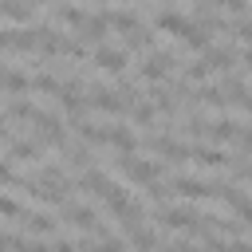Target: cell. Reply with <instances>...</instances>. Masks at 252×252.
Here are the masks:
<instances>
[{
    "label": "cell",
    "mask_w": 252,
    "mask_h": 252,
    "mask_svg": "<svg viewBox=\"0 0 252 252\" xmlns=\"http://www.w3.org/2000/svg\"><path fill=\"white\" fill-rule=\"evenodd\" d=\"M205 63H209V71H228V67H232V51H228V47H220V51L209 47V51H205Z\"/></svg>",
    "instance_id": "ffe728a7"
},
{
    "label": "cell",
    "mask_w": 252,
    "mask_h": 252,
    "mask_svg": "<svg viewBox=\"0 0 252 252\" xmlns=\"http://www.w3.org/2000/svg\"><path fill=\"white\" fill-rule=\"evenodd\" d=\"M236 142H240V146L252 154V130H236Z\"/></svg>",
    "instance_id": "e575fe53"
},
{
    "label": "cell",
    "mask_w": 252,
    "mask_h": 252,
    "mask_svg": "<svg viewBox=\"0 0 252 252\" xmlns=\"http://www.w3.org/2000/svg\"><path fill=\"white\" fill-rule=\"evenodd\" d=\"M32 8H35V0H0V16H8V20H28Z\"/></svg>",
    "instance_id": "e0dca14e"
},
{
    "label": "cell",
    "mask_w": 252,
    "mask_h": 252,
    "mask_svg": "<svg viewBox=\"0 0 252 252\" xmlns=\"http://www.w3.org/2000/svg\"><path fill=\"white\" fill-rule=\"evenodd\" d=\"M0 47H12V32H0Z\"/></svg>",
    "instance_id": "d590c367"
},
{
    "label": "cell",
    "mask_w": 252,
    "mask_h": 252,
    "mask_svg": "<svg viewBox=\"0 0 252 252\" xmlns=\"http://www.w3.org/2000/svg\"><path fill=\"white\" fill-rule=\"evenodd\" d=\"M130 110H134V122H154V114H158V102H154V98H150V102H134Z\"/></svg>",
    "instance_id": "4316f807"
},
{
    "label": "cell",
    "mask_w": 252,
    "mask_h": 252,
    "mask_svg": "<svg viewBox=\"0 0 252 252\" xmlns=\"http://www.w3.org/2000/svg\"><path fill=\"white\" fill-rule=\"evenodd\" d=\"M106 20H110V28H114V32H118V35H130V32H134V28H142V24H138V16H134V12H106Z\"/></svg>",
    "instance_id": "ac0fdd59"
},
{
    "label": "cell",
    "mask_w": 252,
    "mask_h": 252,
    "mask_svg": "<svg viewBox=\"0 0 252 252\" xmlns=\"http://www.w3.org/2000/svg\"><path fill=\"white\" fill-rule=\"evenodd\" d=\"M236 39L252 43V20H240V24H236Z\"/></svg>",
    "instance_id": "836d02e7"
},
{
    "label": "cell",
    "mask_w": 252,
    "mask_h": 252,
    "mask_svg": "<svg viewBox=\"0 0 252 252\" xmlns=\"http://www.w3.org/2000/svg\"><path fill=\"white\" fill-rule=\"evenodd\" d=\"M39 51H47V55H59V51H63V35H55L51 28H39Z\"/></svg>",
    "instance_id": "603a6c76"
},
{
    "label": "cell",
    "mask_w": 252,
    "mask_h": 252,
    "mask_svg": "<svg viewBox=\"0 0 252 252\" xmlns=\"http://www.w3.org/2000/svg\"><path fill=\"white\" fill-rule=\"evenodd\" d=\"M35 110H39V106L28 102V98H12V102H8V118H24V122H32Z\"/></svg>",
    "instance_id": "7402d4cb"
},
{
    "label": "cell",
    "mask_w": 252,
    "mask_h": 252,
    "mask_svg": "<svg viewBox=\"0 0 252 252\" xmlns=\"http://www.w3.org/2000/svg\"><path fill=\"white\" fill-rule=\"evenodd\" d=\"M158 28H161V32H173V35H181V28H185V16H177V12H161V16H158Z\"/></svg>",
    "instance_id": "cb8c5ba5"
},
{
    "label": "cell",
    "mask_w": 252,
    "mask_h": 252,
    "mask_svg": "<svg viewBox=\"0 0 252 252\" xmlns=\"http://www.w3.org/2000/svg\"><path fill=\"white\" fill-rule=\"evenodd\" d=\"M106 142H110L118 154H134V146H138L134 130H126V126H110V130H106Z\"/></svg>",
    "instance_id": "4fadbf2b"
},
{
    "label": "cell",
    "mask_w": 252,
    "mask_h": 252,
    "mask_svg": "<svg viewBox=\"0 0 252 252\" xmlns=\"http://www.w3.org/2000/svg\"><path fill=\"white\" fill-rule=\"evenodd\" d=\"M63 217H67L71 224H79V228H94V224H98L94 209H83V205H63Z\"/></svg>",
    "instance_id": "2e32d148"
},
{
    "label": "cell",
    "mask_w": 252,
    "mask_h": 252,
    "mask_svg": "<svg viewBox=\"0 0 252 252\" xmlns=\"http://www.w3.org/2000/svg\"><path fill=\"white\" fill-rule=\"evenodd\" d=\"M28 87H32V83H28L20 71H8V75H4V91H12V94H24Z\"/></svg>",
    "instance_id": "d4e9b609"
},
{
    "label": "cell",
    "mask_w": 252,
    "mask_h": 252,
    "mask_svg": "<svg viewBox=\"0 0 252 252\" xmlns=\"http://www.w3.org/2000/svg\"><path fill=\"white\" fill-rule=\"evenodd\" d=\"M126 63H130V59H126V47H94V67H98V71L118 75Z\"/></svg>",
    "instance_id": "8992f818"
},
{
    "label": "cell",
    "mask_w": 252,
    "mask_h": 252,
    "mask_svg": "<svg viewBox=\"0 0 252 252\" xmlns=\"http://www.w3.org/2000/svg\"><path fill=\"white\" fill-rule=\"evenodd\" d=\"M150 146H154V154H161L165 161H185V158L193 154V146H181V142H173V138H154Z\"/></svg>",
    "instance_id": "8fae6325"
},
{
    "label": "cell",
    "mask_w": 252,
    "mask_h": 252,
    "mask_svg": "<svg viewBox=\"0 0 252 252\" xmlns=\"http://www.w3.org/2000/svg\"><path fill=\"white\" fill-rule=\"evenodd\" d=\"M79 189H83V193H94V197H106V193L114 189V181H110L102 169H87V173L79 177Z\"/></svg>",
    "instance_id": "30bf717a"
},
{
    "label": "cell",
    "mask_w": 252,
    "mask_h": 252,
    "mask_svg": "<svg viewBox=\"0 0 252 252\" xmlns=\"http://www.w3.org/2000/svg\"><path fill=\"white\" fill-rule=\"evenodd\" d=\"M43 142H12L8 146V161H39Z\"/></svg>",
    "instance_id": "9a60e30c"
},
{
    "label": "cell",
    "mask_w": 252,
    "mask_h": 252,
    "mask_svg": "<svg viewBox=\"0 0 252 252\" xmlns=\"http://www.w3.org/2000/svg\"><path fill=\"white\" fill-rule=\"evenodd\" d=\"M0 217H24L20 201H16V197H0Z\"/></svg>",
    "instance_id": "f1b7e54d"
},
{
    "label": "cell",
    "mask_w": 252,
    "mask_h": 252,
    "mask_svg": "<svg viewBox=\"0 0 252 252\" xmlns=\"http://www.w3.org/2000/svg\"><path fill=\"white\" fill-rule=\"evenodd\" d=\"M197 94H201V102H209V106H224V98H228L224 87H201Z\"/></svg>",
    "instance_id": "484cf974"
},
{
    "label": "cell",
    "mask_w": 252,
    "mask_h": 252,
    "mask_svg": "<svg viewBox=\"0 0 252 252\" xmlns=\"http://www.w3.org/2000/svg\"><path fill=\"white\" fill-rule=\"evenodd\" d=\"M197 165H205V169H224L232 158L224 154V150H217V146H193V154H189Z\"/></svg>",
    "instance_id": "9c48e42d"
},
{
    "label": "cell",
    "mask_w": 252,
    "mask_h": 252,
    "mask_svg": "<svg viewBox=\"0 0 252 252\" xmlns=\"http://www.w3.org/2000/svg\"><path fill=\"white\" fill-rule=\"evenodd\" d=\"M224 205H228V209H236V213H240V220H248V224H252V201H248L236 185H224Z\"/></svg>",
    "instance_id": "5bb4252c"
},
{
    "label": "cell",
    "mask_w": 252,
    "mask_h": 252,
    "mask_svg": "<svg viewBox=\"0 0 252 252\" xmlns=\"http://www.w3.org/2000/svg\"><path fill=\"white\" fill-rule=\"evenodd\" d=\"M24 228H28V232H43V236H47V232L55 228V220H51L47 213H24Z\"/></svg>",
    "instance_id": "44dd1931"
},
{
    "label": "cell",
    "mask_w": 252,
    "mask_h": 252,
    "mask_svg": "<svg viewBox=\"0 0 252 252\" xmlns=\"http://www.w3.org/2000/svg\"><path fill=\"white\" fill-rule=\"evenodd\" d=\"M0 185H12V189H24V181L12 173V165L8 161H0Z\"/></svg>",
    "instance_id": "f546056e"
},
{
    "label": "cell",
    "mask_w": 252,
    "mask_h": 252,
    "mask_svg": "<svg viewBox=\"0 0 252 252\" xmlns=\"http://www.w3.org/2000/svg\"><path fill=\"white\" fill-rule=\"evenodd\" d=\"M32 87H35V91H47V94H59V87H63V83H59L55 75H35V79H32Z\"/></svg>",
    "instance_id": "83f0119b"
},
{
    "label": "cell",
    "mask_w": 252,
    "mask_h": 252,
    "mask_svg": "<svg viewBox=\"0 0 252 252\" xmlns=\"http://www.w3.org/2000/svg\"><path fill=\"white\" fill-rule=\"evenodd\" d=\"M134 244H142V248H150V244H158V232H150V228H134V236H130Z\"/></svg>",
    "instance_id": "1f68e13d"
},
{
    "label": "cell",
    "mask_w": 252,
    "mask_h": 252,
    "mask_svg": "<svg viewBox=\"0 0 252 252\" xmlns=\"http://www.w3.org/2000/svg\"><path fill=\"white\" fill-rule=\"evenodd\" d=\"M158 220H161L165 228H189V232H197V228H201V213H197L193 205H173V209H161V213H158Z\"/></svg>",
    "instance_id": "277c9868"
},
{
    "label": "cell",
    "mask_w": 252,
    "mask_h": 252,
    "mask_svg": "<svg viewBox=\"0 0 252 252\" xmlns=\"http://www.w3.org/2000/svg\"><path fill=\"white\" fill-rule=\"evenodd\" d=\"M102 201H106V209H110L126 228H138V224H142V205H138L134 197H126V189H118V185H114Z\"/></svg>",
    "instance_id": "6da1fadb"
},
{
    "label": "cell",
    "mask_w": 252,
    "mask_h": 252,
    "mask_svg": "<svg viewBox=\"0 0 252 252\" xmlns=\"http://www.w3.org/2000/svg\"><path fill=\"white\" fill-rule=\"evenodd\" d=\"M12 47H16V51L39 47V28H16V32H12Z\"/></svg>",
    "instance_id": "d6986e66"
},
{
    "label": "cell",
    "mask_w": 252,
    "mask_h": 252,
    "mask_svg": "<svg viewBox=\"0 0 252 252\" xmlns=\"http://www.w3.org/2000/svg\"><path fill=\"white\" fill-rule=\"evenodd\" d=\"M79 134H83L87 142H94V146H102V142H106V130H94V126H87V122L79 126Z\"/></svg>",
    "instance_id": "4dcf8cb0"
},
{
    "label": "cell",
    "mask_w": 252,
    "mask_h": 252,
    "mask_svg": "<svg viewBox=\"0 0 252 252\" xmlns=\"http://www.w3.org/2000/svg\"><path fill=\"white\" fill-rule=\"evenodd\" d=\"M169 71H173V55H169V51H150V55H146V63L138 67V79L158 83V79H165Z\"/></svg>",
    "instance_id": "5b68a950"
},
{
    "label": "cell",
    "mask_w": 252,
    "mask_h": 252,
    "mask_svg": "<svg viewBox=\"0 0 252 252\" xmlns=\"http://www.w3.org/2000/svg\"><path fill=\"white\" fill-rule=\"evenodd\" d=\"M106 28H110V20H106V16H87V20L79 24V35H83L87 43H102Z\"/></svg>",
    "instance_id": "7c38bea8"
},
{
    "label": "cell",
    "mask_w": 252,
    "mask_h": 252,
    "mask_svg": "<svg viewBox=\"0 0 252 252\" xmlns=\"http://www.w3.org/2000/svg\"><path fill=\"white\" fill-rule=\"evenodd\" d=\"M197 130L209 138V142H228L236 138V122L232 118H213V122H197Z\"/></svg>",
    "instance_id": "ba28073f"
},
{
    "label": "cell",
    "mask_w": 252,
    "mask_h": 252,
    "mask_svg": "<svg viewBox=\"0 0 252 252\" xmlns=\"http://www.w3.org/2000/svg\"><path fill=\"white\" fill-rule=\"evenodd\" d=\"M35 130H39V142H47V146H63V122L55 118V114H43V110H35Z\"/></svg>",
    "instance_id": "52a82bcc"
},
{
    "label": "cell",
    "mask_w": 252,
    "mask_h": 252,
    "mask_svg": "<svg viewBox=\"0 0 252 252\" xmlns=\"http://www.w3.org/2000/svg\"><path fill=\"white\" fill-rule=\"evenodd\" d=\"M118 169H122L134 185H150V181H158V165L146 161V158H134V154H122V158H118Z\"/></svg>",
    "instance_id": "3957f363"
},
{
    "label": "cell",
    "mask_w": 252,
    "mask_h": 252,
    "mask_svg": "<svg viewBox=\"0 0 252 252\" xmlns=\"http://www.w3.org/2000/svg\"><path fill=\"white\" fill-rule=\"evenodd\" d=\"M4 75H8V71H4V67H0V91H4Z\"/></svg>",
    "instance_id": "8d00e7d4"
},
{
    "label": "cell",
    "mask_w": 252,
    "mask_h": 252,
    "mask_svg": "<svg viewBox=\"0 0 252 252\" xmlns=\"http://www.w3.org/2000/svg\"><path fill=\"white\" fill-rule=\"evenodd\" d=\"M169 193L189 197V201H209V197H224V185H213V181H201V177H173Z\"/></svg>",
    "instance_id": "7a4b0ae2"
},
{
    "label": "cell",
    "mask_w": 252,
    "mask_h": 252,
    "mask_svg": "<svg viewBox=\"0 0 252 252\" xmlns=\"http://www.w3.org/2000/svg\"><path fill=\"white\" fill-rule=\"evenodd\" d=\"M217 8H224V12H244L248 8V0H213Z\"/></svg>",
    "instance_id": "d6a6232c"
}]
</instances>
